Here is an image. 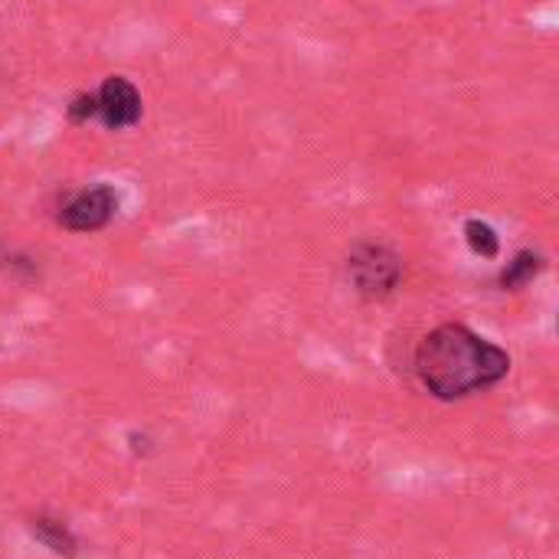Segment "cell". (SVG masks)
I'll list each match as a JSON object with an SVG mask.
<instances>
[{
  "label": "cell",
  "mask_w": 559,
  "mask_h": 559,
  "mask_svg": "<svg viewBox=\"0 0 559 559\" xmlns=\"http://www.w3.org/2000/svg\"><path fill=\"white\" fill-rule=\"evenodd\" d=\"M547 269V262H544V255L540 252H534V249H521L504 269H501V275H498V288L501 292H521V288H527L540 272Z\"/></svg>",
  "instance_id": "obj_6"
},
{
  "label": "cell",
  "mask_w": 559,
  "mask_h": 559,
  "mask_svg": "<svg viewBox=\"0 0 559 559\" xmlns=\"http://www.w3.org/2000/svg\"><path fill=\"white\" fill-rule=\"evenodd\" d=\"M344 269H347V278H350L354 292L370 298V301L390 298L403 285V275H406L403 255L393 252L390 246H380V242L350 246Z\"/></svg>",
  "instance_id": "obj_2"
},
{
  "label": "cell",
  "mask_w": 559,
  "mask_h": 559,
  "mask_svg": "<svg viewBox=\"0 0 559 559\" xmlns=\"http://www.w3.org/2000/svg\"><path fill=\"white\" fill-rule=\"evenodd\" d=\"M26 527H29V534H33L52 557L75 559V554H79V540H75V534H72L62 521H52V518H46V514H36Z\"/></svg>",
  "instance_id": "obj_5"
},
{
  "label": "cell",
  "mask_w": 559,
  "mask_h": 559,
  "mask_svg": "<svg viewBox=\"0 0 559 559\" xmlns=\"http://www.w3.org/2000/svg\"><path fill=\"white\" fill-rule=\"evenodd\" d=\"M465 242L481 259H498V252H501V236L485 219H468L465 223Z\"/></svg>",
  "instance_id": "obj_7"
},
{
  "label": "cell",
  "mask_w": 559,
  "mask_h": 559,
  "mask_svg": "<svg viewBox=\"0 0 559 559\" xmlns=\"http://www.w3.org/2000/svg\"><path fill=\"white\" fill-rule=\"evenodd\" d=\"M144 115V102L141 92L131 79L124 75H108L98 92H95V118L108 128V131H121V128H134Z\"/></svg>",
  "instance_id": "obj_4"
},
{
  "label": "cell",
  "mask_w": 559,
  "mask_h": 559,
  "mask_svg": "<svg viewBox=\"0 0 559 559\" xmlns=\"http://www.w3.org/2000/svg\"><path fill=\"white\" fill-rule=\"evenodd\" d=\"M413 370L429 390V396L442 403H459L508 380L511 354L501 344L472 331L468 324L449 321L432 328L419 341Z\"/></svg>",
  "instance_id": "obj_1"
},
{
  "label": "cell",
  "mask_w": 559,
  "mask_h": 559,
  "mask_svg": "<svg viewBox=\"0 0 559 559\" xmlns=\"http://www.w3.org/2000/svg\"><path fill=\"white\" fill-rule=\"evenodd\" d=\"M118 213V190L111 183H92L75 190L56 213V223L69 233H98Z\"/></svg>",
  "instance_id": "obj_3"
},
{
  "label": "cell",
  "mask_w": 559,
  "mask_h": 559,
  "mask_svg": "<svg viewBox=\"0 0 559 559\" xmlns=\"http://www.w3.org/2000/svg\"><path fill=\"white\" fill-rule=\"evenodd\" d=\"M66 118L72 124H85L95 118V92H79L69 105H66Z\"/></svg>",
  "instance_id": "obj_8"
}]
</instances>
